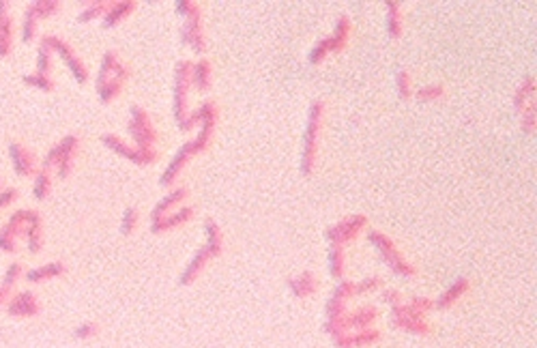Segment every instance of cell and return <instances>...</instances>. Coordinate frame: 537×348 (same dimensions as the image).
<instances>
[{
  "label": "cell",
  "mask_w": 537,
  "mask_h": 348,
  "mask_svg": "<svg viewBox=\"0 0 537 348\" xmlns=\"http://www.w3.org/2000/svg\"><path fill=\"white\" fill-rule=\"evenodd\" d=\"M215 120L218 118H209V120H202V123L198 125V135L193 138V140L185 142L181 149H178L174 153V157L168 162L166 170L161 172V179L159 183L168 187V185H174V181L181 177L183 168L191 162V157H196V155H200L209 149L211 140H213V133H215Z\"/></svg>",
  "instance_id": "6da1fadb"
},
{
  "label": "cell",
  "mask_w": 537,
  "mask_h": 348,
  "mask_svg": "<svg viewBox=\"0 0 537 348\" xmlns=\"http://www.w3.org/2000/svg\"><path fill=\"white\" fill-rule=\"evenodd\" d=\"M322 118H325V101L316 99V101H312V106H310L306 131H303V146H301V174H303V177H310V174L314 172V168H316Z\"/></svg>",
  "instance_id": "7a4b0ae2"
},
{
  "label": "cell",
  "mask_w": 537,
  "mask_h": 348,
  "mask_svg": "<svg viewBox=\"0 0 537 348\" xmlns=\"http://www.w3.org/2000/svg\"><path fill=\"white\" fill-rule=\"evenodd\" d=\"M189 69L191 63L189 61H178L174 67V101H172V110H174V120L178 131H191L196 125L193 116L189 114L187 108V93H189Z\"/></svg>",
  "instance_id": "3957f363"
},
{
  "label": "cell",
  "mask_w": 537,
  "mask_h": 348,
  "mask_svg": "<svg viewBox=\"0 0 537 348\" xmlns=\"http://www.w3.org/2000/svg\"><path fill=\"white\" fill-rule=\"evenodd\" d=\"M355 297V284L348 280H339V284L335 286V290L331 292V297L327 301L325 307V331L331 338H337L346 334V327H344V316H346V303L348 299Z\"/></svg>",
  "instance_id": "277c9868"
},
{
  "label": "cell",
  "mask_w": 537,
  "mask_h": 348,
  "mask_svg": "<svg viewBox=\"0 0 537 348\" xmlns=\"http://www.w3.org/2000/svg\"><path fill=\"white\" fill-rule=\"evenodd\" d=\"M368 241L372 243V246L376 248V252H379L383 256V260L387 263V267L400 275V277H415L417 275V269L415 265H410L408 260L404 258V254L398 250L396 241H391L387 235H383L381 230H368Z\"/></svg>",
  "instance_id": "5b68a950"
},
{
  "label": "cell",
  "mask_w": 537,
  "mask_h": 348,
  "mask_svg": "<svg viewBox=\"0 0 537 348\" xmlns=\"http://www.w3.org/2000/svg\"><path fill=\"white\" fill-rule=\"evenodd\" d=\"M391 325L400 329V331L413 334V336L432 334V327L425 320V314L410 303H400L396 307H391Z\"/></svg>",
  "instance_id": "8992f818"
},
{
  "label": "cell",
  "mask_w": 537,
  "mask_h": 348,
  "mask_svg": "<svg viewBox=\"0 0 537 348\" xmlns=\"http://www.w3.org/2000/svg\"><path fill=\"white\" fill-rule=\"evenodd\" d=\"M366 228H368V217L366 215H350V217H344L337 224L329 226L327 232H325V239L331 243V246L344 248L359 237Z\"/></svg>",
  "instance_id": "52a82bcc"
},
{
  "label": "cell",
  "mask_w": 537,
  "mask_h": 348,
  "mask_svg": "<svg viewBox=\"0 0 537 348\" xmlns=\"http://www.w3.org/2000/svg\"><path fill=\"white\" fill-rule=\"evenodd\" d=\"M129 133L134 138V142L138 149H155L157 144V129L153 125L151 116L147 114L145 108L134 106L131 108V118H129Z\"/></svg>",
  "instance_id": "ba28073f"
},
{
  "label": "cell",
  "mask_w": 537,
  "mask_h": 348,
  "mask_svg": "<svg viewBox=\"0 0 537 348\" xmlns=\"http://www.w3.org/2000/svg\"><path fill=\"white\" fill-rule=\"evenodd\" d=\"M181 39L183 43L193 52V54L202 56L207 50V39H204V28H202V11H193L191 15L185 17V24L181 28Z\"/></svg>",
  "instance_id": "9c48e42d"
},
{
  "label": "cell",
  "mask_w": 537,
  "mask_h": 348,
  "mask_svg": "<svg viewBox=\"0 0 537 348\" xmlns=\"http://www.w3.org/2000/svg\"><path fill=\"white\" fill-rule=\"evenodd\" d=\"M103 142L110 146L112 151H116L118 155H123L125 160H129V162H134V164H138V166L155 164L157 157H159V153H157L155 149H138V146H131V144H125V142H120L118 138H114V135H105Z\"/></svg>",
  "instance_id": "30bf717a"
},
{
  "label": "cell",
  "mask_w": 537,
  "mask_h": 348,
  "mask_svg": "<svg viewBox=\"0 0 537 348\" xmlns=\"http://www.w3.org/2000/svg\"><path fill=\"white\" fill-rule=\"evenodd\" d=\"M381 338H383L381 331L368 327V329H359V331H346L342 336L333 338V342L337 348H368V346L379 344Z\"/></svg>",
  "instance_id": "8fae6325"
},
{
  "label": "cell",
  "mask_w": 537,
  "mask_h": 348,
  "mask_svg": "<svg viewBox=\"0 0 537 348\" xmlns=\"http://www.w3.org/2000/svg\"><path fill=\"white\" fill-rule=\"evenodd\" d=\"M196 217V206H178L172 213H168L166 217H161L157 221H151V232L153 235H164L170 232L178 226H183L187 221H191Z\"/></svg>",
  "instance_id": "7c38bea8"
},
{
  "label": "cell",
  "mask_w": 537,
  "mask_h": 348,
  "mask_svg": "<svg viewBox=\"0 0 537 348\" xmlns=\"http://www.w3.org/2000/svg\"><path fill=\"white\" fill-rule=\"evenodd\" d=\"M209 260H213V254L202 246L198 252L193 254V258L189 260V265H185L181 277H178V284H181V286H191V284L202 275V271L207 269Z\"/></svg>",
  "instance_id": "4fadbf2b"
},
{
  "label": "cell",
  "mask_w": 537,
  "mask_h": 348,
  "mask_svg": "<svg viewBox=\"0 0 537 348\" xmlns=\"http://www.w3.org/2000/svg\"><path fill=\"white\" fill-rule=\"evenodd\" d=\"M376 318H379V309L374 305H361L355 312H346L344 327H346V331H359V329L372 327Z\"/></svg>",
  "instance_id": "5bb4252c"
},
{
  "label": "cell",
  "mask_w": 537,
  "mask_h": 348,
  "mask_svg": "<svg viewBox=\"0 0 537 348\" xmlns=\"http://www.w3.org/2000/svg\"><path fill=\"white\" fill-rule=\"evenodd\" d=\"M469 290H471V280H469V277H458V280L434 301V307H436V309H450V307H454Z\"/></svg>",
  "instance_id": "9a60e30c"
},
{
  "label": "cell",
  "mask_w": 537,
  "mask_h": 348,
  "mask_svg": "<svg viewBox=\"0 0 537 348\" xmlns=\"http://www.w3.org/2000/svg\"><path fill=\"white\" fill-rule=\"evenodd\" d=\"M185 198H187V187H176V189H172L168 196H164V198H161V200L155 204L153 213H151V221H157V219H161V217H166L168 213H172L174 208H178V206L185 202Z\"/></svg>",
  "instance_id": "2e32d148"
},
{
  "label": "cell",
  "mask_w": 537,
  "mask_h": 348,
  "mask_svg": "<svg viewBox=\"0 0 537 348\" xmlns=\"http://www.w3.org/2000/svg\"><path fill=\"white\" fill-rule=\"evenodd\" d=\"M350 32H352L350 17H348V15H339V20H337V24H335L333 34H329V37H327V43H329V52H331V54H339V52L346 50L348 39H350Z\"/></svg>",
  "instance_id": "e0dca14e"
},
{
  "label": "cell",
  "mask_w": 537,
  "mask_h": 348,
  "mask_svg": "<svg viewBox=\"0 0 537 348\" xmlns=\"http://www.w3.org/2000/svg\"><path fill=\"white\" fill-rule=\"evenodd\" d=\"M189 84L193 86L196 91H209L211 84H213V67L207 58H200L191 63V69H189Z\"/></svg>",
  "instance_id": "ac0fdd59"
},
{
  "label": "cell",
  "mask_w": 537,
  "mask_h": 348,
  "mask_svg": "<svg viewBox=\"0 0 537 348\" xmlns=\"http://www.w3.org/2000/svg\"><path fill=\"white\" fill-rule=\"evenodd\" d=\"M288 288L297 299L312 297V294H316V290H318V277L312 271H303L297 277H291Z\"/></svg>",
  "instance_id": "d6986e66"
},
{
  "label": "cell",
  "mask_w": 537,
  "mask_h": 348,
  "mask_svg": "<svg viewBox=\"0 0 537 348\" xmlns=\"http://www.w3.org/2000/svg\"><path fill=\"white\" fill-rule=\"evenodd\" d=\"M387 7V34L391 39H400L404 30V17H402V3L398 0H389L385 3Z\"/></svg>",
  "instance_id": "ffe728a7"
},
{
  "label": "cell",
  "mask_w": 537,
  "mask_h": 348,
  "mask_svg": "<svg viewBox=\"0 0 537 348\" xmlns=\"http://www.w3.org/2000/svg\"><path fill=\"white\" fill-rule=\"evenodd\" d=\"M204 248L213 254V258H220L224 252V235L215 219L204 221Z\"/></svg>",
  "instance_id": "44dd1931"
},
{
  "label": "cell",
  "mask_w": 537,
  "mask_h": 348,
  "mask_svg": "<svg viewBox=\"0 0 537 348\" xmlns=\"http://www.w3.org/2000/svg\"><path fill=\"white\" fill-rule=\"evenodd\" d=\"M514 106L518 112H525L529 106H535V76L525 78L523 84L518 86V91L514 95Z\"/></svg>",
  "instance_id": "7402d4cb"
},
{
  "label": "cell",
  "mask_w": 537,
  "mask_h": 348,
  "mask_svg": "<svg viewBox=\"0 0 537 348\" xmlns=\"http://www.w3.org/2000/svg\"><path fill=\"white\" fill-rule=\"evenodd\" d=\"M329 273L333 280H344V273H346V254H344V248L339 246H331L329 248Z\"/></svg>",
  "instance_id": "603a6c76"
},
{
  "label": "cell",
  "mask_w": 537,
  "mask_h": 348,
  "mask_svg": "<svg viewBox=\"0 0 537 348\" xmlns=\"http://www.w3.org/2000/svg\"><path fill=\"white\" fill-rule=\"evenodd\" d=\"M136 9V3H131V0H125V3H114L112 7H110V11H107V15H105V28H112V26H116L120 20H125L131 11Z\"/></svg>",
  "instance_id": "cb8c5ba5"
},
{
  "label": "cell",
  "mask_w": 537,
  "mask_h": 348,
  "mask_svg": "<svg viewBox=\"0 0 537 348\" xmlns=\"http://www.w3.org/2000/svg\"><path fill=\"white\" fill-rule=\"evenodd\" d=\"M443 95H445V86L443 84H428V86H421V89H417L413 97H417L419 101H436Z\"/></svg>",
  "instance_id": "d4e9b609"
},
{
  "label": "cell",
  "mask_w": 537,
  "mask_h": 348,
  "mask_svg": "<svg viewBox=\"0 0 537 348\" xmlns=\"http://www.w3.org/2000/svg\"><path fill=\"white\" fill-rule=\"evenodd\" d=\"M396 86H398V95H400L402 99H410V97L415 95V91H413V78H410V74L406 72V69H402V72L398 74Z\"/></svg>",
  "instance_id": "484cf974"
},
{
  "label": "cell",
  "mask_w": 537,
  "mask_h": 348,
  "mask_svg": "<svg viewBox=\"0 0 537 348\" xmlns=\"http://www.w3.org/2000/svg\"><path fill=\"white\" fill-rule=\"evenodd\" d=\"M383 288V277L379 275H370V277H364L361 282L355 284V294H370L374 290Z\"/></svg>",
  "instance_id": "4316f807"
},
{
  "label": "cell",
  "mask_w": 537,
  "mask_h": 348,
  "mask_svg": "<svg viewBox=\"0 0 537 348\" xmlns=\"http://www.w3.org/2000/svg\"><path fill=\"white\" fill-rule=\"evenodd\" d=\"M329 43H327V39H320L312 50H310V54H308V61H310V65H320L325 58H329Z\"/></svg>",
  "instance_id": "83f0119b"
},
{
  "label": "cell",
  "mask_w": 537,
  "mask_h": 348,
  "mask_svg": "<svg viewBox=\"0 0 537 348\" xmlns=\"http://www.w3.org/2000/svg\"><path fill=\"white\" fill-rule=\"evenodd\" d=\"M537 114H535V106H529L525 112H520V125H523V131L525 133H535V127H537Z\"/></svg>",
  "instance_id": "f1b7e54d"
},
{
  "label": "cell",
  "mask_w": 537,
  "mask_h": 348,
  "mask_svg": "<svg viewBox=\"0 0 537 348\" xmlns=\"http://www.w3.org/2000/svg\"><path fill=\"white\" fill-rule=\"evenodd\" d=\"M136 226H138V211L129 206L127 211H125V215H123V226H120L123 235H131L136 230Z\"/></svg>",
  "instance_id": "f546056e"
},
{
  "label": "cell",
  "mask_w": 537,
  "mask_h": 348,
  "mask_svg": "<svg viewBox=\"0 0 537 348\" xmlns=\"http://www.w3.org/2000/svg\"><path fill=\"white\" fill-rule=\"evenodd\" d=\"M402 299H404V297H402V292L396 290V288H385V290L381 292V301L387 303V305H391V307H396V305L404 303Z\"/></svg>",
  "instance_id": "4dcf8cb0"
},
{
  "label": "cell",
  "mask_w": 537,
  "mask_h": 348,
  "mask_svg": "<svg viewBox=\"0 0 537 348\" xmlns=\"http://www.w3.org/2000/svg\"><path fill=\"white\" fill-rule=\"evenodd\" d=\"M198 9H200V5L193 3V0H176V13L181 17H187Z\"/></svg>",
  "instance_id": "1f68e13d"
},
{
  "label": "cell",
  "mask_w": 537,
  "mask_h": 348,
  "mask_svg": "<svg viewBox=\"0 0 537 348\" xmlns=\"http://www.w3.org/2000/svg\"><path fill=\"white\" fill-rule=\"evenodd\" d=\"M95 331V327H84V329H80L78 331V336H91Z\"/></svg>",
  "instance_id": "d6a6232c"
}]
</instances>
